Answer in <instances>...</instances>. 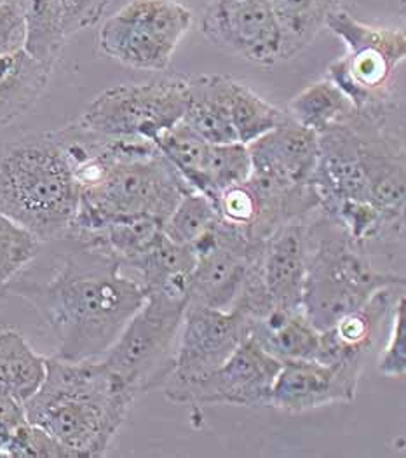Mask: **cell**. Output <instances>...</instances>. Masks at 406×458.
I'll list each match as a JSON object with an SVG mask.
<instances>
[{"label": "cell", "instance_id": "obj_1", "mask_svg": "<svg viewBox=\"0 0 406 458\" xmlns=\"http://www.w3.org/2000/svg\"><path fill=\"white\" fill-rule=\"evenodd\" d=\"M68 241L73 248L49 279L21 274L5 296H20L34 305L56 335V358L102 360L143 305L145 290L123 274V263L110 251Z\"/></svg>", "mask_w": 406, "mask_h": 458}, {"label": "cell", "instance_id": "obj_18", "mask_svg": "<svg viewBox=\"0 0 406 458\" xmlns=\"http://www.w3.org/2000/svg\"><path fill=\"white\" fill-rule=\"evenodd\" d=\"M248 323V338L281 362L319 356L321 331L312 327L302 309H271Z\"/></svg>", "mask_w": 406, "mask_h": 458}, {"label": "cell", "instance_id": "obj_13", "mask_svg": "<svg viewBox=\"0 0 406 458\" xmlns=\"http://www.w3.org/2000/svg\"><path fill=\"white\" fill-rule=\"evenodd\" d=\"M201 32L216 49L250 64L283 60V33L269 0H209Z\"/></svg>", "mask_w": 406, "mask_h": 458}, {"label": "cell", "instance_id": "obj_6", "mask_svg": "<svg viewBox=\"0 0 406 458\" xmlns=\"http://www.w3.org/2000/svg\"><path fill=\"white\" fill-rule=\"evenodd\" d=\"M326 29L347 49L330 64L326 77L352 101L358 114L391 117L396 110L393 81L405 62V32L368 25L340 7L330 14Z\"/></svg>", "mask_w": 406, "mask_h": 458}, {"label": "cell", "instance_id": "obj_9", "mask_svg": "<svg viewBox=\"0 0 406 458\" xmlns=\"http://www.w3.org/2000/svg\"><path fill=\"white\" fill-rule=\"evenodd\" d=\"M192 23V11L178 0H128L103 21L98 44L121 65L165 72Z\"/></svg>", "mask_w": 406, "mask_h": 458}, {"label": "cell", "instance_id": "obj_15", "mask_svg": "<svg viewBox=\"0 0 406 458\" xmlns=\"http://www.w3.org/2000/svg\"><path fill=\"white\" fill-rule=\"evenodd\" d=\"M361 373L317 360L281 362L274 380L269 408L283 413H305L356 397Z\"/></svg>", "mask_w": 406, "mask_h": 458}, {"label": "cell", "instance_id": "obj_22", "mask_svg": "<svg viewBox=\"0 0 406 458\" xmlns=\"http://www.w3.org/2000/svg\"><path fill=\"white\" fill-rule=\"evenodd\" d=\"M46 360L20 331H0V395L25 404L44 382Z\"/></svg>", "mask_w": 406, "mask_h": 458}, {"label": "cell", "instance_id": "obj_12", "mask_svg": "<svg viewBox=\"0 0 406 458\" xmlns=\"http://www.w3.org/2000/svg\"><path fill=\"white\" fill-rule=\"evenodd\" d=\"M262 241L248 230L218 222L192 246L196 267L189 279V303L231 310L244 286L250 265Z\"/></svg>", "mask_w": 406, "mask_h": 458}, {"label": "cell", "instance_id": "obj_4", "mask_svg": "<svg viewBox=\"0 0 406 458\" xmlns=\"http://www.w3.org/2000/svg\"><path fill=\"white\" fill-rule=\"evenodd\" d=\"M79 199L80 189L55 132L0 150V213L40 242L67 235Z\"/></svg>", "mask_w": 406, "mask_h": 458}, {"label": "cell", "instance_id": "obj_20", "mask_svg": "<svg viewBox=\"0 0 406 458\" xmlns=\"http://www.w3.org/2000/svg\"><path fill=\"white\" fill-rule=\"evenodd\" d=\"M51 72L25 49L0 56V128L34 106L47 88Z\"/></svg>", "mask_w": 406, "mask_h": 458}, {"label": "cell", "instance_id": "obj_7", "mask_svg": "<svg viewBox=\"0 0 406 458\" xmlns=\"http://www.w3.org/2000/svg\"><path fill=\"white\" fill-rule=\"evenodd\" d=\"M187 296L145 293V301L102 360L135 395L163 387L173 373Z\"/></svg>", "mask_w": 406, "mask_h": 458}, {"label": "cell", "instance_id": "obj_27", "mask_svg": "<svg viewBox=\"0 0 406 458\" xmlns=\"http://www.w3.org/2000/svg\"><path fill=\"white\" fill-rule=\"evenodd\" d=\"M229 112L236 140L242 145H250L272 131L284 115V110L234 79L229 97Z\"/></svg>", "mask_w": 406, "mask_h": 458}, {"label": "cell", "instance_id": "obj_29", "mask_svg": "<svg viewBox=\"0 0 406 458\" xmlns=\"http://www.w3.org/2000/svg\"><path fill=\"white\" fill-rule=\"evenodd\" d=\"M40 246L34 233L0 213V298H5L7 288L34 262Z\"/></svg>", "mask_w": 406, "mask_h": 458}, {"label": "cell", "instance_id": "obj_14", "mask_svg": "<svg viewBox=\"0 0 406 458\" xmlns=\"http://www.w3.org/2000/svg\"><path fill=\"white\" fill-rule=\"evenodd\" d=\"M248 318L237 310L189 303L178 333L174 366L168 382L201 378L222 366L248 338Z\"/></svg>", "mask_w": 406, "mask_h": 458}, {"label": "cell", "instance_id": "obj_33", "mask_svg": "<svg viewBox=\"0 0 406 458\" xmlns=\"http://www.w3.org/2000/svg\"><path fill=\"white\" fill-rule=\"evenodd\" d=\"M213 202L218 216L224 222L246 229L250 233V229L257 218V202L246 182L216 194L213 197Z\"/></svg>", "mask_w": 406, "mask_h": 458}, {"label": "cell", "instance_id": "obj_3", "mask_svg": "<svg viewBox=\"0 0 406 458\" xmlns=\"http://www.w3.org/2000/svg\"><path fill=\"white\" fill-rule=\"evenodd\" d=\"M106 152L100 178L80 191L67 235L93 233L110 222L140 216L165 224L178 200L192 191L154 141L106 138Z\"/></svg>", "mask_w": 406, "mask_h": 458}, {"label": "cell", "instance_id": "obj_32", "mask_svg": "<svg viewBox=\"0 0 406 458\" xmlns=\"http://www.w3.org/2000/svg\"><path fill=\"white\" fill-rule=\"evenodd\" d=\"M393 312V325L387 344L378 358V373L387 378H403L406 373V309L402 296Z\"/></svg>", "mask_w": 406, "mask_h": 458}, {"label": "cell", "instance_id": "obj_21", "mask_svg": "<svg viewBox=\"0 0 406 458\" xmlns=\"http://www.w3.org/2000/svg\"><path fill=\"white\" fill-rule=\"evenodd\" d=\"M196 267V253L190 246L161 239L133 265L140 276V284L145 293L163 292L168 295L189 298V279Z\"/></svg>", "mask_w": 406, "mask_h": 458}, {"label": "cell", "instance_id": "obj_35", "mask_svg": "<svg viewBox=\"0 0 406 458\" xmlns=\"http://www.w3.org/2000/svg\"><path fill=\"white\" fill-rule=\"evenodd\" d=\"M112 0H58L68 38L80 30L95 27L102 20Z\"/></svg>", "mask_w": 406, "mask_h": 458}, {"label": "cell", "instance_id": "obj_26", "mask_svg": "<svg viewBox=\"0 0 406 458\" xmlns=\"http://www.w3.org/2000/svg\"><path fill=\"white\" fill-rule=\"evenodd\" d=\"M156 145L192 191L206 194V171L211 143L180 121L176 126L163 132Z\"/></svg>", "mask_w": 406, "mask_h": 458}, {"label": "cell", "instance_id": "obj_30", "mask_svg": "<svg viewBox=\"0 0 406 458\" xmlns=\"http://www.w3.org/2000/svg\"><path fill=\"white\" fill-rule=\"evenodd\" d=\"M251 174V156L248 145L239 141L220 143L209 148L207 159V191L206 196L213 197L225 189L244 183Z\"/></svg>", "mask_w": 406, "mask_h": 458}, {"label": "cell", "instance_id": "obj_25", "mask_svg": "<svg viewBox=\"0 0 406 458\" xmlns=\"http://www.w3.org/2000/svg\"><path fill=\"white\" fill-rule=\"evenodd\" d=\"M27 25L25 51L47 68H55L67 44L58 0H21Z\"/></svg>", "mask_w": 406, "mask_h": 458}, {"label": "cell", "instance_id": "obj_23", "mask_svg": "<svg viewBox=\"0 0 406 458\" xmlns=\"http://www.w3.org/2000/svg\"><path fill=\"white\" fill-rule=\"evenodd\" d=\"M269 4L283 33L284 62L309 47L340 7V0H269Z\"/></svg>", "mask_w": 406, "mask_h": 458}, {"label": "cell", "instance_id": "obj_5", "mask_svg": "<svg viewBox=\"0 0 406 458\" xmlns=\"http://www.w3.org/2000/svg\"><path fill=\"white\" fill-rule=\"evenodd\" d=\"M309 225L302 310L317 331L335 327L384 288H405L403 276L378 268L372 253L356 244L319 208L310 213Z\"/></svg>", "mask_w": 406, "mask_h": 458}, {"label": "cell", "instance_id": "obj_19", "mask_svg": "<svg viewBox=\"0 0 406 458\" xmlns=\"http://www.w3.org/2000/svg\"><path fill=\"white\" fill-rule=\"evenodd\" d=\"M233 79L218 73L187 75V106L183 123L207 143H234L229 97Z\"/></svg>", "mask_w": 406, "mask_h": 458}, {"label": "cell", "instance_id": "obj_10", "mask_svg": "<svg viewBox=\"0 0 406 458\" xmlns=\"http://www.w3.org/2000/svg\"><path fill=\"white\" fill-rule=\"evenodd\" d=\"M309 216L284 224L264 239L233 309L255 319L271 309H302L310 248Z\"/></svg>", "mask_w": 406, "mask_h": 458}, {"label": "cell", "instance_id": "obj_17", "mask_svg": "<svg viewBox=\"0 0 406 458\" xmlns=\"http://www.w3.org/2000/svg\"><path fill=\"white\" fill-rule=\"evenodd\" d=\"M251 173L286 185L309 183L317 163V134L286 112L272 131L248 145Z\"/></svg>", "mask_w": 406, "mask_h": 458}, {"label": "cell", "instance_id": "obj_8", "mask_svg": "<svg viewBox=\"0 0 406 458\" xmlns=\"http://www.w3.org/2000/svg\"><path fill=\"white\" fill-rule=\"evenodd\" d=\"M185 106L187 75L168 73L103 91L77 123L102 138H143L156 143L183 119Z\"/></svg>", "mask_w": 406, "mask_h": 458}, {"label": "cell", "instance_id": "obj_36", "mask_svg": "<svg viewBox=\"0 0 406 458\" xmlns=\"http://www.w3.org/2000/svg\"><path fill=\"white\" fill-rule=\"evenodd\" d=\"M25 422L29 420L23 404L0 395V457H5V448L11 437Z\"/></svg>", "mask_w": 406, "mask_h": 458}, {"label": "cell", "instance_id": "obj_16", "mask_svg": "<svg viewBox=\"0 0 406 458\" xmlns=\"http://www.w3.org/2000/svg\"><path fill=\"white\" fill-rule=\"evenodd\" d=\"M400 290L403 288H384L376 292L359 309L343 316L335 327L321 331L317 360L363 373L367 358L380 338L387 316L403 296L398 295Z\"/></svg>", "mask_w": 406, "mask_h": 458}, {"label": "cell", "instance_id": "obj_31", "mask_svg": "<svg viewBox=\"0 0 406 458\" xmlns=\"http://www.w3.org/2000/svg\"><path fill=\"white\" fill-rule=\"evenodd\" d=\"M5 457L75 458L53 436L30 422H25L14 432L5 448Z\"/></svg>", "mask_w": 406, "mask_h": 458}, {"label": "cell", "instance_id": "obj_37", "mask_svg": "<svg viewBox=\"0 0 406 458\" xmlns=\"http://www.w3.org/2000/svg\"><path fill=\"white\" fill-rule=\"evenodd\" d=\"M340 2H342V0H340Z\"/></svg>", "mask_w": 406, "mask_h": 458}, {"label": "cell", "instance_id": "obj_2", "mask_svg": "<svg viewBox=\"0 0 406 458\" xmlns=\"http://www.w3.org/2000/svg\"><path fill=\"white\" fill-rule=\"evenodd\" d=\"M135 393L102 360H46L38 391L23 404L27 420L75 458L103 457L124 424Z\"/></svg>", "mask_w": 406, "mask_h": 458}, {"label": "cell", "instance_id": "obj_11", "mask_svg": "<svg viewBox=\"0 0 406 458\" xmlns=\"http://www.w3.org/2000/svg\"><path fill=\"white\" fill-rule=\"evenodd\" d=\"M281 360L272 358L251 338H246L216 369L190 382H166L163 391L176 404L269 408Z\"/></svg>", "mask_w": 406, "mask_h": 458}, {"label": "cell", "instance_id": "obj_28", "mask_svg": "<svg viewBox=\"0 0 406 458\" xmlns=\"http://www.w3.org/2000/svg\"><path fill=\"white\" fill-rule=\"evenodd\" d=\"M218 211L211 197L190 191L178 200L163 225V232L173 242L194 246L218 222Z\"/></svg>", "mask_w": 406, "mask_h": 458}, {"label": "cell", "instance_id": "obj_34", "mask_svg": "<svg viewBox=\"0 0 406 458\" xmlns=\"http://www.w3.org/2000/svg\"><path fill=\"white\" fill-rule=\"evenodd\" d=\"M27 25L21 0H0V56L25 49Z\"/></svg>", "mask_w": 406, "mask_h": 458}, {"label": "cell", "instance_id": "obj_24", "mask_svg": "<svg viewBox=\"0 0 406 458\" xmlns=\"http://www.w3.org/2000/svg\"><path fill=\"white\" fill-rule=\"evenodd\" d=\"M295 123L321 134L356 115L352 101L328 77L307 86L284 110Z\"/></svg>", "mask_w": 406, "mask_h": 458}]
</instances>
